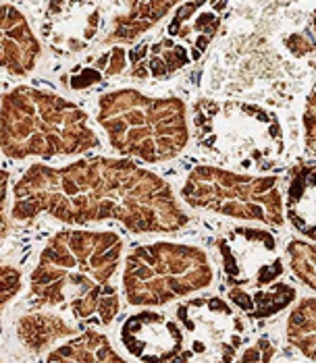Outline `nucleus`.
<instances>
[{"label": "nucleus", "mask_w": 316, "mask_h": 363, "mask_svg": "<svg viewBox=\"0 0 316 363\" xmlns=\"http://www.w3.org/2000/svg\"><path fill=\"white\" fill-rule=\"evenodd\" d=\"M80 224L116 220L138 235L177 233L190 223L173 187L129 158L92 156L62 167L33 164L13 185L11 218Z\"/></svg>", "instance_id": "obj_1"}, {"label": "nucleus", "mask_w": 316, "mask_h": 363, "mask_svg": "<svg viewBox=\"0 0 316 363\" xmlns=\"http://www.w3.org/2000/svg\"><path fill=\"white\" fill-rule=\"evenodd\" d=\"M123 237L115 230L65 228L55 233L29 274V303L69 313L77 324H113L121 295L113 279L123 259Z\"/></svg>", "instance_id": "obj_2"}, {"label": "nucleus", "mask_w": 316, "mask_h": 363, "mask_svg": "<svg viewBox=\"0 0 316 363\" xmlns=\"http://www.w3.org/2000/svg\"><path fill=\"white\" fill-rule=\"evenodd\" d=\"M100 147L89 116L55 91L17 85L2 98V152L11 160L80 156Z\"/></svg>", "instance_id": "obj_3"}, {"label": "nucleus", "mask_w": 316, "mask_h": 363, "mask_svg": "<svg viewBox=\"0 0 316 363\" xmlns=\"http://www.w3.org/2000/svg\"><path fill=\"white\" fill-rule=\"evenodd\" d=\"M190 116L196 145L221 164L266 174L285 158L283 121L262 104L198 98Z\"/></svg>", "instance_id": "obj_4"}, {"label": "nucleus", "mask_w": 316, "mask_h": 363, "mask_svg": "<svg viewBox=\"0 0 316 363\" xmlns=\"http://www.w3.org/2000/svg\"><path fill=\"white\" fill-rule=\"evenodd\" d=\"M96 121L116 154L146 164L177 158L190 143L185 102L123 87L100 96Z\"/></svg>", "instance_id": "obj_5"}, {"label": "nucleus", "mask_w": 316, "mask_h": 363, "mask_svg": "<svg viewBox=\"0 0 316 363\" xmlns=\"http://www.w3.org/2000/svg\"><path fill=\"white\" fill-rule=\"evenodd\" d=\"M214 268L202 247L154 241L131 247L123 259V295L134 308H160L206 291Z\"/></svg>", "instance_id": "obj_6"}, {"label": "nucleus", "mask_w": 316, "mask_h": 363, "mask_svg": "<svg viewBox=\"0 0 316 363\" xmlns=\"http://www.w3.org/2000/svg\"><path fill=\"white\" fill-rule=\"evenodd\" d=\"M181 199L194 210L235 220L268 226L285 223V191L277 174H250L200 164L187 172Z\"/></svg>", "instance_id": "obj_7"}, {"label": "nucleus", "mask_w": 316, "mask_h": 363, "mask_svg": "<svg viewBox=\"0 0 316 363\" xmlns=\"http://www.w3.org/2000/svg\"><path fill=\"white\" fill-rule=\"evenodd\" d=\"M227 9V2H179L158 38L131 48V77L165 79L198 62L217 38Z\"/></svg>", "instance_id": "obj_8"}, {"label": "nucleus", "mask_w": 316, "mask_h": 363, "mask_svg": "<svg viewBox=\"0 0 316 363\" xmlns=\"http://www.w3.org/2000/svg\"><path fill=\"white\" fill-rule=\"evenodd\" d=\"M214 250L229 295H252L281 282L285 274L277 237L266 228L235 226L225 230Z\"/></svg>", "instance_id": "obj_9"}, {"label": "nucleus", "mask_w": 316, "mask_h": 363, "mask_svg": "<svg viewBox=\"0 0 316 363\" xmlns=\"http://www.w3.org/2000/svg\"><path fill=\"white\" fill-rule=\"evenodd\" d=\"M187 347L214 363H235L246 342V324L227 301L214 295L194 297L175 309Z\"/></svg>", "instance_id": "obj_10"}, {"label": "nucleus", "mask_w": 316, "mask_h": 363, "mask_svg": "<svg viewBox=\"0 0 316 363\" xmlns=\"http://www.w3.org/2000/svg\"><path fill=\"white\" fill-rule=\"evenodd\" d=\"M42 13V38L60 58L84 55L98 40L104 28V11L100 2H48Z\"/></svg>", "instance_id": "obj_11"}, {"label": "nucleus", "mask_w": 316, "mask_h": 363, "mask_svg": "<svg viewBox=\"0 0 316 363\" xmlns=\"http://www.w3.org/2000/svg\"><path fill=\"white\" fill-rule=\"evenodd\" d=\"M119 342L140 363H171L187 349V336L177 318L154 309L129 315L121 324Z\"/></svg>", "instance_id": "obj_12"}, {"label": "nucleus", "mask_w": 316, "mask_h": 363, "mask_svg": "<svg viewBox=\"0 0 316 363\" xmlns=\"http://www.w3.org/2000/svg\"><path fill=\"white\" fill-rule=\"evenodd\" d=\"M0 60L2 69L13 77H28L33 73L42 44L33 29L29 26L28 17L11 2H2L0 6Z\"/></svg>", "instance_id": "obj_13"}, {"label": "nucleus", "mask_w": 316, "mask_h": 363, "mask_svg": "<svg viewBox=\"0 0 316 363\" xmlns=\"http://www.w3.org/2000/svg\"><path fill=\"white\" fill-rule=\"evenodd\" d=\"M77 335L82 326L58 311H29L15 322V336L29 355L50 353L55 345Z\"/></svg>", "instance_id": "obj_14"}, {"label": "nucleus", "mask_w": 316, "mask_h": 363, "mask_svg": "<svg viewBox=\"0 0 316 363\" xmlns=\"http://www.w3.org/2000/svg\"><path fill=\"white\" fill-rule=\"evenodd\" d=\"M179 2H116L113 4L116 13L111 19L107 35L100 40V46H121L134 44L144 33L163 21Z\"/></svg>", "instance_id": "obj_15"}, {"label": "nucleus", "mask_w": 316, "mask_h": 363, "mask_svg": "<svg viewBox=\"0 0 316 363\" xmlns=\"http://www.w3.org/2000/svg\"><path fill=\"white\" fill-rule=\"evenodd\" d=\"M285 218L310 243H316V162L291 168L285 187Z\"/></svg>", "instance_id": "obj_16"}, {"label": "nucleus", "mask_w": 316, "mask_h": 363, "mask_svg": "<svg viewBox=\"0 0 316 363\" xmlns=\"http://www.w3.org/2000/svg\"><path fill=\"white\" fill-rule=\"evenodd\" d=\"M129 52L121 46H113L109 50L89 55L86 60L73 65L62 75V87L67 91H86L96 85L107 84L116 75H121L127 69Z\"/></svg>", "instance_id": "obj_17"}, {"label": "nucleus", "mask_w": 316, "mask_h": 363, "mask_svg": "<svg viewBox=\"0 0 316 363\" xmlns=\"http://www.w3.org/2000/svg\"><path fill=\"white\" fill-rule=\"evenodd\" d=\"M46 363H129L115 347L109 336L100 330L87 328L46 353Z\"/></svg>", "instance_id": "obj_18"}, {"label": "nucleus", "mask_w": 316, "mask_h": 363, "mask_svg": "<svg viewBox=\"0 0 316 363\" xmlns=\"http://www.w3.org/2000/svg\"><path fill=\"white\" fill-rule=\"evenodd\" d=\"M298 299V291L293 284L285 280L277 282L275 286L252 293V295H229V301L233 308H237L241 313L254 320H268L275 318L277 313L285 311L289 306H293Z\"/></svg>", "instance_id": "obj_19"}, {"label": "nucleus", "mask_w": 316, "mask_h": 363, "mask_svg": "<svg viewBox=\"0 0 316 363\" xmlns=\"http://www.w3.org/2000/svg\"><path fill=\"white\" fill-rule=\"evenodd\" d=\"M288 342L308 362H316V297L300 299L285 324Z\"/></svg>", "instance_id": "obj_20"}, {"label": "nucleus", "mask_w": 316, "mask_h": 363, "mask_svg": "<svg viewBox=\"0 0 316 363\" xmlns=\"http://www.w3.org/2000/svg\"><path fill=\"white\" fill-rule=\"evenodd\" d=\"M289 268L295 274V279H300L308 289H312L316 293V243L310 241H300V239H291L288 243Z\"/></svg>", "instance_id": "obj_21"}, {"label": "nucleus", "mask_w": 316, "mask_h": 363, "mask_svg": "<svg viewBox=\"0 0 316 363\" xmlns=\"http://www.w3.org/2000/svg\"><path fill=\"white\" fill-rule=\"evenodd\" d=\"M0 280H2V297H0V308L2 311H6L9 303L21 293L23 289V272L11 264H4L2 266V272H0Z\"/></svg>", "instance_id": "obj_22"}, {"label": "nucleus", "mask_w": 316, "mask_h": 363, "mask_svg": "<svg viewBox=\"0 0 316 363\" xmlns=\"http://www.w3.org/2000/svg\"><path fill=\"white\" fill-rule=\"evenodd\" d=\"M302 131H304V145L310 156H316V84L310 89L304 112H302Z\"/></svg>", "instance_id": "obj_23"}, {"label": "nucleus", "mask_w": 316, "mask_h": 363, "mask_svg": "<svg viewBox=\"0 0 316 363\" xmlns=\"http://www.w3.org/2000/svg\"><path fill=\"white\" fill-rule=\"evenodd\" d=\"M275 357V347L271 345L268 338H258L252 347L248 345L239 355L235 363H271Z\"/></svg>", "instance_id": "obj_24"}, {"label": "nucleus", "mask_w": 316, "mask_h": 363, "mask_svg": "<svg viewBox=\"0 0 316 363\" xmlns=\"http://www.w3.org/2000/svg\"><path fill=\"white\" fill-rule=\"evenodd\" d=\"M171 363H214V362H210V359H206V357H202V355H196L190 347L177 357V359H173Z\"/></svg>", "instance_id": "obj_25"}, {"label": "nucleus", "mask_w": 316, "mask_h": 363, "mask_svg": "<svg viewBox=\"0 0 316 363\" xmlns=\"http://www.w3.org/2000/svg\"><path fill=\"white\" fill-rule=\"evenodd\" d=\"M312 35H315V42H316V9H315V13H312Z\"/></svg>", "instance_id": "obj_26"}]
</instances>
